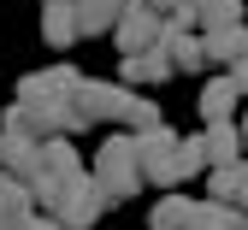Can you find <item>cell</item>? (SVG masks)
<instances>
[{
    "label": "cell",
    "instance_id": "cell-1",
    "mask_svg": "<svg viewBox=\"0 0 248 230\" xmlns=\"http://www.w3.org/2000/svg\"><path fill=\"white\" fill-rule=\"evenodd\" d=\"M30 201H36V213L59 218L65 230H95V224H101V213H107V195H101V183L89 177V171L30 183Z\"/></svg>",
    "mask_w": 248,
    "mask_h": 230
},
{
    "label": "cell",
    "instance_id": "cell-2",
    "mask_svg": "<svg viewBox=\"0 0 248 230\" xmlns=\"http://www.w3.org/2000/svg\"><path fill=\"white\" fill-rule=\"evenodd\" d=\"M89 177L101 183L107 207H112V201H136V189H142L136 136H112V142H101V153H95V166H89Z\"/></svg>",
    "mask_w": 248,
    "mask_h": 230
},
{
    "label": "cell",
    "instance_id": "cell-3",
    "mask_svg": "<svg viewBox=\"0 0 248 230\" xmlns=\"http://www.w3.org/2000/svg\"><path fill=\"white\" fill-rule=\"evenodd\" d=\"M136 159H142V183L154 189H177V183H189V171H183V136L171 124H154L136 136Z\"/></svg>",
    "mask_w": 248,
    "mask_h": 230
},
{
    "label": "cell",
    "instance_id": "cell-4",
    "mask_svg": "<svg viewBox=\"0 0 248 230\" xmlns=\"http://www.w3.org/2000/svg\"><path fill=\"white\" fill-rule=\"evenodd\" d=\"M160 36H166V18H154L148 6H136V0H130V12L112 24L118 53H148V47H160Z\"/></svg>",
    "mask_w": 248,
    "mask_h": 230
},
{
    "label": "cell",
    "instance_id": "cell-5",
    "mask_svg": "<svg viewBox=\"0 0 248 230\" xmlns=\"http://www.w3.org/2000/svg\"><path fill=\"white\" fill-rule=\"evenodd\" d=\"M160 53H166V65H171V71H201V65H207V53H201V36H195L189 24H166Z\"/></svg>",
    "mask_w": 248,
    "mask_h": 230
},
{
    "label": "cell",
    "instance_id": "cell-6",
    "mask_svg": "<svg viewBox=\"0 0 248 230\" xmlns=\"http://www.w3.org/2000/svg\"><path fill=\"white\" fill-rule=\"evenodd\" d=\"M201 53H207V65H231L236 59H248V24H231V30H207L201 36Z\"/></svg>",
    "mask_w": 248,
    "mask_h": 230
},
{
    "label": "cell",
    "instance_id": "cell-7",
    "mask_svg": "<svg viewBox=\"0 0 248 230\" xmlns=\"http://www.w3.org/2000/svg\"><path fill=\"white\" fill-rule=\"evenodd\" d=\"M166 77H177V71L166 65L160 47H148V53H124V59H118V83H124V89H136V83H166Z\"/></svg>",
    "mask_w": 248,
    "mask_h": 230
},
{
    "label": "cell",
    "instance_id": "cell-8",
    "mask_svg": "<svg viewBox=\"0 0 248 230\" xmlns=\"http://www.w3.org/2000/svg\"><path fill=\"white\" fill-rule=\"evenodd\" d=\"M201 142H207V171L236 166V159L248 153V148H242V124H207V130H201Z\"/></svg>",
    "mask_w": 248,
    "mask_h": 230
},
{
    "label": "cell",
    "instance_id": "cell-9",
    "mask_svg": "<svg viewBox=\"0 0 248 230\" xmlns=\"http://www.w3.org/2000/svg\"><path fill=\"white\" fill-rule=\"evenodd\" d=\"M207 177H213V195H207V201L248 213V159H236V166H219V171H207Z\"/></svg>",
    "mask_w": 248,
    "mask_h": 230
},
{
    "label": "cell",
    "instance_id": "cell-10",
    "mask_svg": "<svg viewBox=\"0 0 248 230\" xmlns=\"http://www.w3.org/2000/svg\"><path fill=\"white\" fill-rule=\"evenodd\" d=\"M195 213H201V201H189V195H160L154 201V213H148V230H189L195 224Z\"/></svg>",
    "mask_w": 248,
    "mask_h": 230
},
{
    "label": "cell",
    "instance_id": "cell-11",
    "mask_svg": "<svg viewBox=\"0 0 248 230\" xmlns=\"http://www.w3.org/2000/svg\"><path fill=\"white\" fill-rule=\"evenodd\" d=\"M130 12V0H77V24L83 36H112V24Z\"/></svg>",
    "mask_w": 248,
    "mask_h": 230
},
{
    "label": "cell",
    "instance_id": "cell-12",
    "mask_svg": "<svg viewBox=\"0 0 248 230\" xmlns=\"http://www.w3.org/2000/svg\"><path fill=\"white\" fill-rule=\"evenodd\" d=\"M36 213V201H30V189L18 177L0 171V230H24V218Z\"/></svg>",
    "mask_w": 248,
    "mask_h": 230
},
{
    "label": "cell",
    "instance_id": "cell-13",
    "mask_svg": "<svg viewBox=\"0 0 248 230\" xmlns=\"http://www.w3.org/2000/svg\"><path fill=\"white\" fill-rule=\"evenodd\" d=\"M77 36H83L77 6H42V42H47V47H71Z\"/></svg>",
    "mask_w": 248,
    "mask_h": 230
},
{
    "label": "cell",
    "instance_id": "cell-14",
    "mask_svg": "<svg viewBox=\"0 0 248 230\" xmlns=\"http://www.w3.org/2000/svg\"><path fill=\"white\" fill-rule=\"evenodd\" d=\"M236 101H242V94L231 89V77H213V83L201 89V118H207V124H231Z\"/></svg>",
    "mask_w": 248,
    "mask_h": 230
},
{
    "label": "cell",
    "instance_id": "cell-15",
    "mask_svg": "<svg viewBox=\"0 0 248 230\" xmlns=\"http://www.w3.org/2000/svg\"><path fill=\"white\" fill-rule=\"evenodd\" d=\"M83 171V159H77V148H71V136H53V142H42V177H77ZM36 177V183H42Z\"/></svg>",
    "mask_w": 248,
    "mask_h": 230
},
{
    "label": "cell",
    "instance_id": "cell-16",
    "mask_svg": "<svg viewBox=\"0 0 248 230\" xmlns=\"http://www.w3.org/2000/svg\"><path fill=\"white\" fill-rule=\"evenodd\" d=\"M231 24H248L242 18V0H201L195 6V30L207 36V30H231Z\"/></svg>",
    "mask_w": 248,
    "mask_h": 230
},
{
    "label": "cell",
    "instance_id": "cell-17",
    "mask_svg": "<svg viewBox=\"0 0 248 230\" xmlns=\"http://www.w3.org/2000/svg\"><path fill=\"white\" fill-rule=\"evenodd\" d=\"M189 230H248V213L219 207V201H201V213H195V224H189Z\"/></svg>",
    "mask_w": 248,
    "mask_h": 230
},
{
    "label": "cell",
    "instance_id": "cell-18",
    "mask_svg": "<svg viewBox=\"0 0 248 230\" xmlns=\"http://www.w3.org/2000/svg\"><path fill=\"white\" fill-rule=\"evenodd\" d=\"M183 171H189V177L207 171V142L201 136H183Z\"/></svg>",
    "mask_w": 248,
    "mask_h": 230
},
{
    "label": "cell",
    "instance_id": "cell-19",
    "mask_svg": "<svg viewBox=\"0 0 248 230\" xmlns=\"http://www.w3.org/2000/svg\"><path fill=\"white\" fill-rule=\"evenodd\" d=\"M225 77H231V89H236V94H248V59H236Z\"/></svg>",
    "mask_w": 248,
    "mask_h": 230
},
{
    "label": "cell",
    "instance_id": "cell-20",
    "mask_svg": "<svg viewBox=\"0 0 248 230\" xmlns=\"http://www.w3.org/2000/svg\"><path fill=\"white\" fill-rule=\"evenodd\" d=\"M24 230H65V224L47 218V213H30V218H24Z\"/></svg>",
    "mask_w": 248,
    "mask_h": 230
},
{
    "label": "cell",
    "instance_id": "cell-21",
    "mask_svg": "<svg viewBox=\"0 0 248 230\" xmlns=\"http://www.w3.org/2000/svg\"><path fill=\"white\" fill-rule=\"evenodd\" d=\"M42 6H77V0H42Z\"/></svg>",
    "mask_w": 248,
    "mask_h": 230
},
{
    "label": "cell",
    "instance_id": "cell-22",
    "mask_svg": "<svg viewBox=\"0 0 248 230\" xmlns=\"http://www.w3.org/2000/svg\"><path fill=\"white\" fill-rule=\"evenodd\" d=\"M242 148H248V112H242Z\"/></svg>",
    "mask_w": 248,
    "mask_h": 230
},
{
    "label": "cell",
    "instance_id": "cell-23",
    "mask_svg": "<svg viewBox=\"0 0 248 230\" xmlns=\"http://www.w3.org/2000/svg\"><path fill=\"white\" fill-rule=\"evenodd\" d=\"M0 153H6V142H0Z\"/></svg>",
    "mask_w": 248,
    "mask_h": 230
}]
</instances>
